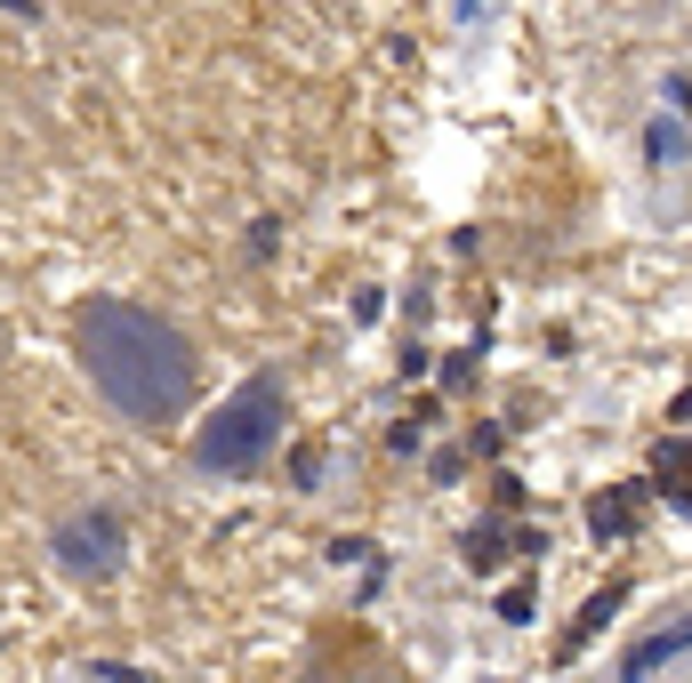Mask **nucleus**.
<instances>
[{"mask_svg":"<svg viewBox=\"0 0 692 683\" xmlns=\"http://www.w3.org/2000/svg\"><path fill=\"white\" fill-rule=\"evenodd\" d=\"M81 362L137 426H170L194 402V355L161 314L129 298H89L81 306Z\"/></svg>","mask_w":692,"mask_h":683,"instance_id":"nucleus-1","label":"nucleus"},{"mask_svg":"<svg viewBox=\"0 0 692 683\" xmlns=\"http://www.w3.org/2000/svg\"><path fill=\"white\" fill-rule=\"evenodd\" d=\"M274 434H282V386H274V378H250L210 426H201L194 459L218 467V474H250V467L274 450Z\"/></svg>","mask_w":692,"mask_h":683,"instance_id":"nucleus-2","label":"nucleus"},{"mask_svg":"<svg viewBox=\"0 0 692 683\" xmlns=\"http://www.w3.org/2000/svg\"><path fill=\"white\" fill-rule=\"evenodd\" d=\"M121 555H129V531H121L113 507H89V514H65V523H57V563L81 571V579H106Z\"/></svg>","mask_w":692,"mask_h":683,"instance_id":"nucleus-3","label":"nucleus"},{"mask_svg":"<svg viewBox=\"0 0 692 683\" xmlns=\"http://www.w3.org/2000/svg\"><path fill=\"white\" fill-rule=\"evenodd\" d=\"M628 604V587H620V579H613V587H604V595H588V611L572 619V635H564V644H556V659H580L588 644H596V635L604 628H613V611Z\"/></svg>","mask_w":692,"mask_h":683,"instance_id":"nucleus-4","label":"nucleus"},{"mask_svg":"<svg viewBox=\"0 0 692 683\" xmlns=\"http://www.w3.org/2000/svg\"><path fill=\"white\" fill-rule=\"evenodd\" d=\"M644 523V490L628 483V490H604L596 507H588V531H596V539H628V531Z\"/></svg>","mask_w":692,"mask_h":683,"instance_id":"nucleus-5","label":"nucleus"},{"mask_svg":"<svg viewBox=\"0 0 692 683\" xmlns=\"http://www.w3.org/2000/svg\"><path fill=\"white\" fill-rule=\"evenodd\" d=\"M653 474H660L668 507H692V443H660V459H653Z\"/></svg>","mask_w":692,"mask_h":683,"instance_id":"nucleus-6","label":"nucleus"},{"mask_svg":"<svg viewBox=\"0 0 692 683\" xmlns=\"http://www.w3.org/2000/svg\"><path fill=\"white\" fill-rule=\"evenodd\" d=\"M684 644H692V619H684V628H668V635H644V644L628 651V675H653L660 659H677Z\"/></svg>","mask_w":692,"mask_h":683,"instance_id":"nucleus-7","label":"nucleus"},{"mask_svg":"<svg viewBox=\"0 0 692 683\" xmlns=\"http://www.w3.org/2000/svg\"><path fill=\"white\" fill-rule=\"evenodd\" d=\"M499 523H475V531H467V571H499Z\"/></svg>","mask_w":692,"mask_h":683,"instance_id":"nucleus-8","label":"nucleus"},{"mask_svg":"<svg viewBox=\"0 0 692 683\" xmlns=\"http://www.w3.org/2000/svg\"><path fill=\"white\" fill-rule=\"evenodd\" d=\"M532 604H540V587L523 579V587H507V595H499V619H532Z\"/></svg>","mask_w":692,"mask_h":683,"instance_id":"nucleus-9","label":"nucleus"}]
</instances>
